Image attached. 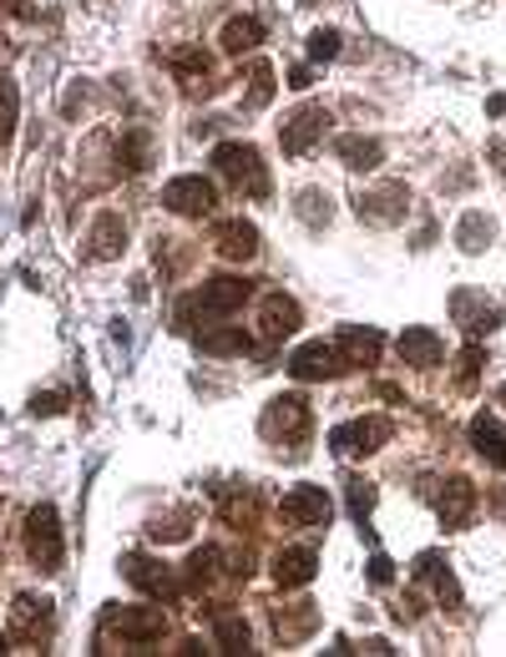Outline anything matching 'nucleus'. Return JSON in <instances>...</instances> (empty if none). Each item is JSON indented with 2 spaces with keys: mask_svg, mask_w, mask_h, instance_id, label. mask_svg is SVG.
<instances>
[{
  "mask_svg": "<svg viewBox=\"0 0 506 657\" xmlns=\"http://www.w3.org/2000/svg\"><path fill=\"white\" fill-rule=\"evenodd\" d=\"M299 324H304L299 299H289L284 288H268L264 304H259V335H264L268 345H278V339H289Z\"/></svg>",
  "mask_w": 506,
  "mask_h": 657,
  "instance_id": "4468645a",
  "label": "nucleus"
},
{
  "mask_svg": "<svg viewBox=\"0 0 506 657\" xmlns=\"http://www.w3.org/2000/svg\"><path fill=\"white\" fill-rule=\"evenodd\" d=\"M259 41H264V21H259V15H233V21L223 25L218 46L229 51V56H243V51H253Z\"/></svg>",
  "mask_w": 506,
  "mask_h": 657,
  "instance_id": "cd10ccee",
  "label": "nucleus"
},
{
  "mask_svg": "<svg viewBox=\"0 0 506 657\" xmlns=\"http://www.w3.org/2000/svg\"><path fill=\"white\" fill-rule=\"evenodd\" d=\"M253 516H259V490H243V496H223V521H233L243 531V526H253Z\"/></svg>",
  "mask_w": 506,
  "mask_h": 657,
  "instance_id": "c9c22d12",
  "label": "nucleus"
},
{
  "mask_svg": "<svg viewBox=\"0 0 506 657\" xmlns=\"http://www.w3.org/2000/svg\"><path fill=\"white\" fill-rule=\"evenodd\" d=\"M92 248H86V258L92 263H107V258H122V248H127V223H122V213H102L97 223H92Z\"/></svg>",
  "mask_w": 506,
  "mask_h": 657,
  "instance_id": "393cba45",
  "label": "nucleus"
},
{
  "mask_svg": "<svg viewBox=\"0 0 506 657\" xmlns=\"http://www.w3.org/2000/svg\"><path fill=\"white\" fill-rule=\"evenodd\" d=\"M435 511H441V526H466L476 511V486L466 476H446L435 490Z\"/></svg>",
  "mask_w": 506,
  "mask_h": 657,
  "instance_id": "a211bd4d",
  "label": "nucleus"
},
{
  "mask_svg": "<svg viewBox=\"0 0 506 657\" xmlns=\"http://www.w3.org/2000/svg\"><path fill=\"white\" fill-rule=\"evenodd\" d=\"M102 633H122V643L143 647L168 633V617H162V607H112L102 617Z\"/></svg>",
  "mask_w": 506,
  "mask_h": 657,
  "instance_id": "1a4fd4ad",
  "label": "nucleus"
},
{
  "mask_svg": "<svg viewBox=\"0 0 506 657\" xmlns=\"http://www.w3.org/2000/svg\"><path fill=\"white\" fill-rule=\"evenodd\" d=\"M492 157L502 162V178H506V142H496V147H492Z\"/></svg>",
  "mask_w": 506,
  "mask_h": 657,
  "instance_id": "a18cd8bd",
  "label": "nucleus"
},
{
  "mask_svg": "<svg viewBox=\"0 0 506 657\" xmlns=\"http://www.w3.org/2000/svg\"><path fill=\"white\" fill-rule=\"evenodd\" d=\"M492 233H496L492 218H486L482 208H471V213L456 223V243H461V253H482L486 243H492Z\"/></svg>",
  "mask_w": 506,
  "mask_h": 657,
  "instance_id": "c756f323",
  "label": "nucleus"
},
{
  "mask_svg": "<svg viewBox=\"0 0 506 657\" xmlns=\"http://www.w3.org/2000/svg\"><path fill=\"white\" fill-rule=\"evenodd\" d=\"M188 531H193V526H188V511L168 516V521L157 516V521L147 526V537H152V541H182V537H188Z\"/></svg>",
  "mask_w": 506,
  "mask_h": 657,
  "instance_id": "58836bf2",
  "label": "nucleus"
},
{
  "mask_svg": "<svg viewBox=\"0 0 506 657\" xmlns=\"http://www.w3.org/2000/svg\"><path fill=\"white\" fill-rule=\"evenodd\" d=\"M6 647H11V637H6V633H0V653H6Z\"/></svg>",
  "mask_w": 506,
  "mask_h": 657,
  "instance_id": "49530a36",
  "label": "nucleus"
},
{
  "mask_svg": "<svg viewBox=\"0 0 506 657\" xmlns=\"http://www.w3.org/2000/svg\"><path fill=\"white\" fill-rule=\"evenodd\" d=\"M61 410H66V394H36V400H31V415H61Z\"/></svg>",
  "mask_w": 506,
  "mask_h": 657,
  "instance_id": "79ce46f5",
  "label": "nucleus"
},
{
  "mask_svg": "<svg viewBox=\"0 0 506 657\" xmlns=\"http://www.w3.org/2000/svg\"><path fill=\"white\" fill-rule=\"evenodd\" d=\"M486 112H492V117H502V112H506V96H492V102H486Z\"/></svg>",
  "mask_w": 506,
  "mask_h": 657,
  "instance_id": "c03bdc74",
  "label": "nucleus"
},
{
  "mask_svg": "<svg viewBox=\"0 0 506 657\" xmlns=\"http://www.w3.org/2000/svg\"><path fill=\"white\" fill-rule=\"evenodd\" d=\"M259 431H264V441H274V445H299V441H309V431H314L309 400H304V394H274V400L264 405V420H259Z\"/></svg>",
  "mask_w": 506,
  "mask_h": 657,
  "instance_id": "20e7f679",
  "label": "nucleus"
},
{
  "mask_svg": "<svg viewBox=\"0 0 506 657\" xmlns=\"http://www.w3.org/2000/svg\"><path fill=\"white\" fill-rule=\"evenodd\" d=\"M162 208L178 218H208L218 208V188L203 178V172H182L162 188Z\"/></svg>",
  "mask_w": 506,
  "mask_h": 657,
  "instance_id": "6e6552de",
  "label": "nucleus"
},
{
  "mask_svg": "<svg viewBox=\"0 0 506 657\" xmlns=\"http://www.w3.org/2000/svg\"><path fill=\"white\" fill-rule=\"evenodd\" d=\"M56 602L51 597H36V592H21V597L11 602V643H25V647H41L51 637V622H56Z\"/></svg>",
  "mask_w": 506,
  "mask_h": 657,
  "instance_id": "0eeeda50",
  "label": "nucleus"
},
{
  "mask_svg": "<svg viewBox=\"0 0 506 657\" xmlns=\"http://www.w3.org/2000/svg\"><path fill=\"white\" fill-rule=\"evenodd\" d=\"M309 56L314 61H335L339 56V31H335V25H319V31H314V36H309Z\"/></svg>",
  "mask_w": 506,
  "mask_h": 657,
  "instance_id": "ea45409f",
  "label": "nucleus"
},
{
  "mask_svg": "<svg viewBox=\"0 0 506 657\" xmlns=\"http://www.w3.org/2000/svg\"><path fill=\"white\" fill-rule=\"evenodd\" d=\"M193 345L213 359H229V354H249L253 335L243 329V324H203V329L193 335Z\"/></svg>",
  "mask_w": 506,
  "mask_h": 657,
  "instance_id": "aec40b11",
  "label": "nucleus"
},
{
  "mask_svg": "<svg viewBox=\"0 0 506 657\" xmlns=\"http://www.w3.org/2000/svg\"><path fill=\"white\" fill-rule=\"evenodd\" d=\"M172 72H178V76H208V72H213V56L198 51V46L172 51Z\"/></svg>",
  "mask_w": 506,
  "mask_h": 657,
  "instance_id": "4c0bfd02",
  "label": "nucleus"
},
{
  "mask_svg": "<svg viewBox=\"0 0 506 657\" xmlns=\"http://www.w3.org/2000/svg\"><path fill=\"white\" fill-rule=\"evenodd\" d=\"M471 445H476V455H482L486 466L506 470V425L492 410H482V415L471 420Z\"/></svg>",
  "mask_w": 506,
  "mask_h": 657,
  "instance_id": "4be33fe9",
  "label": "nucleus"
},
{
  "mask_svg": "<svg viewBox=\"0 0 506 657\" xmlns=\"http://www.w3.org/2000/svg\"><path fill=\"white\" fill-rule=\"evenodd\" d=\"M410 576H415V582H431L435 597H441V607H461L456 572H451V562L441 557V551H421V557H415V566H410Z\"/></svg>",
  "mask_w": 506,
  "mask_h": 657,
  "instance_id": "f3484780",
  "label": "nucleus"
},
{
  "mask_svg": "<svg viewBox=\"0 0 506 657\" xmlns=\"http://www.w3.org/2000/svg\"><path fill=\"white\" fill-rule=\"evenodd\" d=\"M213 248L223 253L229 263L259 258V248H264V239H259V223H249V218H223V223L213 227Z\"/></svg>",
  "mask_w": 506,
  "mask_h": 657,
  "instance_id": "dca6fc26",
  "label": "nucleus"
},
{
  "mask_svg": "<svg viewBox=\"0 0 506 657\" xmlns=\"http://www.w3.org/2000/svg\"><path fill=\"white\" fill-rule=\"evenodd\" d=\"M325 127H329V112L325 107H299V112H289V117L278 121V147H284V157H304L319 137H325Z\"/></svg>",
  "mask_w": 506,
  "mask_h": 657,
  "instance_id": "f8f14e48",
  "label": "nucleus"
},
{
  "mask_svg": "<svg viewBox=\"0 0 506 657\" xmlns=\"http://www.w3.org/2000/svg\"><path fill=\"white\" fill-rule=\"evenodd\" d=\"M451 319H456L471 339H482V335L502 329V304H492L486 294H476V288H456V294H451Z\"/></svg>",
  "mask_w": 506,
  "mask_h": 657,
  "instance_id": "9b49d317",
  "label": "nucleus"
},
{
  "mask_svg": "<svg viewBox=\"0 0 506 657\" xmlns=\"http://www.w3.org/2000/svg\"><path fill=\"white\" fill-rule=\"evenodd\" d=\"M335 349H339V359H345V364H375V359H380V349H386V335H380L375 324H345V329H339V339H335Z\"/></svg>",
  "mask_w": 506,
  "mask_h": 657,
  "instance_id": "6ab92c4d",
  "label": "nucleus"
},
{
  "mask_svg": "<svg viewBox=\"0 0 506 657\" xmlns=\"http://www.w3.org/2000/svg\"><path fill=\"white\" fill-rule=\"evenodd\" d=\"M278 516L289 526H329L335 516V501H329L325 486H294L284 501H278Z\"/></svg>",
  "mask_w": 506,
  "mask_h": 657,
  "instance_id": "2eb2a0df",
  "label": "nucleus"
},
{
  "mask_svg": "<svg viewBox=\"0 0 506 657\" xmlns=\"http://www.w3.org/2000/svg\"><path fill=\"white\" fill-rule=\"evenodd\" d=\"M208 617H213V637H218V647H223V653H253L249 622H243L233 607H213Z\"/></svg>",
  "mask_w": 506,
  "mask_h": 657,
  "instance_id": "a878e982",
  "label": "nucleus"
},
{
  "mask_svg": "<svg viewBox=\"0 0 506 657\" xmlns=\"http://www.w3.org/2000/svg\"><path fill=\"white\" fill-rule=\"evenodd\" d=\"M314 572H319V557H314V547H289L274 557V582L289 592V586H309Z\"/></svg>",
  "mask_w": 506,
  "mask_h": 657,
  "instance_id": "b1692460",
  "label": "nucleus"
},
{
  "mask_svg": "<svg viewBox=\"0 0 506 657\" xmlns=\"http://www.w3.org/2000/svg\"><path fill=\"white\" fill-rule=\"evenodd\" d=\"M294 213H299L309 227H325L329 218H335V208H329V192H319V188H304L299 198H294Z\"/></svg>",
  "mask_w": 506,
  "mask_h": 657,
  "instance_id": "2f4dec72",
  "label": "nucleus"
},
{
  "mask_svg": "<svg viewBox=\"0 0 506 657\" xmlns=\"http://www.w3.org/2000/svg\"><path fill=\"white\" fill-rule=\"evenodd\" d=\"M482 345L471 339L466 349H461V359H456V390H476V374H482Z\"/></svg>",
  "mask_w": 506,
  "mask_h": 657,
  "instance_id": "e433bc0d",
  "label": "nucleus"
},
{
  "mask_svg": "<svg viewBox=\"0 0 506 657\" xmlns=\"http://www.w3.org/2000/svg\"><path fill=\"white\" fill-rule=\"evenodd\" d=\"M350 370L345 359H339L335 345H325V339H309V345H299L289 354V374L299 384H319V380H339V374Z\"/></svg>",
  "mask_w": 506,
  "mask_h": 657,
  "instance_id": "9d476101",
  "label": "nucleus"
},
{
  "mask_svg": "<svg viewBox=\"0 0 506 657\" xmlns=\"http://www.w3.org/2000/svg\"><path fill=\"white\" fill-rule=\"evenodd\" d=\"M0 566H6V562H0Z\"/></svg>",
  "mask_w": 506,
  "mask_h": 657,
  "instance_id": "de8ad7c7",
  "label": "nucleus"
},
{
  "mask_svg": "<svg viewBox=\"0 0 506 657\" xmlns=\"http://www.w3.org/2000/svg\"><path fill=\"white\" fill-rule=\"evenodd\" d=\"M218 566H229V551L198 547L193 557H188V566H182V586H188V592H203V586L218 576Z\"/></svg>",
  "mask_w": 506,
  "mask_h": 657,
  "instance_id": "bb28decb",
  "label": "nucleus"
},
{
  "mask_svg": "<svg viewBox=\"0 0 506 657\" xmlns=\"http://www.w3.org/2000/svg\"><path fill=\"white\" fill-rule=\"evenodd\" d=\"M249 299H253V278H239V274L203 278V288H193V294L178 304V329L188 335L198 319H229V314H239Z\"/></svg>",
  "mask_w": 506,
  "mask_h": 657,
  "instance_id": "f257e3e1",
  "label": "nucleus"
},
{
  "mask_svg": "<svg viewBox=\"0 0 506 657\" xmlns=\"http://www.w3.org/2000/svg\"><path fill=\"white\" fill-rule=\"evenodd\" d=\"M147 162H152V137H147L143 127L127 131V137L117 142V168H127V172H147Z\"/></svg>",
  "mask_w": 506,
  "mask_h": 657,
  "instance_id": "7c9ffc66",
  "label": "nucleus"
},
{
  "mask_svg": "<svg viewBox=\"0 0 506 657\" xmlns=\"http://www.w3.org/2000/svg\"><path fill=\"white\" fill-rule=\"evenodd\" d=\"M355 213H360L365 223H375V227H396L400 218L410 213V192H405V182H386V188L360 192V198H355Z\"/></svg>",
  "mask_w": 506,
  "mask_h": 657,
  "instance_id": "ddd939ff",
  "label": "nucleus"
},
{
  "mask_svg": "<svg viewBox=\"0 0 506 657\" xmlns=\"http://www.w3.org/2000/svg\"><path fill=\"white\" fill-rule=\"evenodd\" d=\"M15 117H21V92L11 76H0V147L15 137Z\"/></svg>",
  "mask_w": 506,
  "mask_h": 657,
  "instance_id": "72a5a7b5",
  "label": "nucleus"
},
{
  "mask_svg": "<svg viewBox=\"0 0 506 657\" xmlns=\"http://www.w3.org/2000/svg\"><path fill=\"white\" fill-rule=\"evenodd\" d=\"M390 435H396V425H390L386 415H360V420H345V425L329 431V451L350 455V460H365V455H375Z\"/></svg>",
  "mask_w": 506,
  "mask_h": 657,
  "instance_id": "39448f33",
  "label": "nucleus"
},
{
  "mask_svg": "<svg viewBox=\"0 0 506 657\" xmlns=\"http://www.w3.org/2000/svg\"><path fill=\"white\" fill-rule=\"evenodd\" d=\"M335 157L350 172H375L386 162V147L375 142V137H360V131H345V137H335Z\"/></svg>",
  "mask_w": 506,
  "mask_h": 657,
  "instance_id": "5701e85b",
  "label": "nucleus"
},
{
  "mask_svg": "<svg viewBox=\"0 0 506 657\" xmlns=\"http://www.w3.org/2000/svg\"><path fill=\"white\" fill-rule=\"evenodd\" d=\"M274 102V66L268 61H253L249 66V96H243V107H268Z\"/></svg>",
  "mask_w": 506,
  "mask_h": 657,
  "instance_id": "473e14b6",
  "label": "nucleus"
},
{
  "mask_svg": "<svg viewBox=\"0 0 506 657\" xmlns=\"http://www.w3.org/2000/svg\"><path fill=\"white\" fill-rule=\"evenodd\" d=\"M314 627H319V612H314V602H299V612L274 607V633H278V643H299V637H309Z\"/></svg>",
  "mask_w": 506,
  "mask_h": 657,
  "instance_id": "c85d7f7f",
  "label": "nucleus"
},
{
  "mask_svg": "<svg viewBox=\"0 0 506 657\" xmlns=\"http://www.w3.org/2000/svg\"><path fill=\"white\" fill-rule=\"evenodd\" d=\"M213 168L233 192L253 198V203H264L268 198V168H264V157H259V147L253 142H218L213 147Z\"/></svg>",
  "mask_w": 506,
  "mask_h": 657,
  "instance_id": "f03ea898",
  "label": "nucleus"
},
{
  "mask_svg": "<svg viewBox=\"0 0 506 657\" xmlns=\"http://www.w3.org/2000/svg\"><path fill=\"white\" fill-rule=\"evenodd\" d=\"M289 86H294V92H304V86H314L309 66H294V72H289Z\"/></svg>",
  "mask_w": 506,
  "mask_h": 657,
  "instance_id": "37998d69",
  "label": "nucleus"
},
{
  "mask_svg": "<svg viewBox=\"0 0 506 657\" xmlns=\"http://www.w3.org/2000/svg\"><path fill=\"white\" fill-rule=\"evenodd\" d=\"M370 582H375V586H390V582H396V562H390L386 551H375V557H370Z\"/></svg>",
  "mask_w": 506,
  "mask_h": 657,
  "instance_id": "a19ab883",
  "label": "nucleus"
},
{
  "mask_svg": "<svg viewBox=\"0 0 506 657\" xmlns=\"http://www.w3.org/2000/svg\"><path fill=\"white\" fill-rule=\"evenodd\" d=\"M396 349H400V359H405L410 370H435V364H441V354H446L441 335H435V329H425V324L405 329V335L396 339Z\"/></svg>",
  "mask_w": 506,
  "mask_h": 657,
  "instance_id": "412c9836",
  "label": "nucleus"
},
{
  "mask_svg": "<svg viewBox=\"0 0 506 657\" xmlns=\"http://www.w3.org/2000/svg\"><path fill=\"white\" fill-rule=\"evenodd\" d=\"M345 501H350V516L365 526V516L375 511V480H365V476H350L345 480Z\"/></svg>",
  "mask_w": 506,
  "mask_h": 657,
  "instance_id": "f704fd0d",
  "label": "nucleus"
},
{
  "mask_svg": "<svg viewBox=\"0 0 506 657\" xmlns=\"http://www.w3.org/2000/svg\"><path fill=\"white\" fill-rule=\"evenodd\" d=\"M21 537H25V557L36 562V572H61V562H66V547H61V516L51 501L31 506L25 511V526H21Z\"/></svg>",
  "mask_w": 506,
  "mask_h": 657,
  "instance_id": "7ed1b4c3",
  "label": "nucleus"
},
{
  "mask_svg": "<svg viewBox=\"0 0 506 657\" xmlns=\"http://www.w3.org/2000/svg\"><path fill=\"white\" fill-rule=\"evenodd\" d=\"M122 576L137 586V592H147V597L157 602H178L182 597V576L172 572L168 562H157V557H143V551H133V557H122Z\"/></svg>",
  "mask_w": 506,
  "mask_h": 657,
  "instance_id": "423d86ee",
  "label": "nucleus"
}]
</instances>
